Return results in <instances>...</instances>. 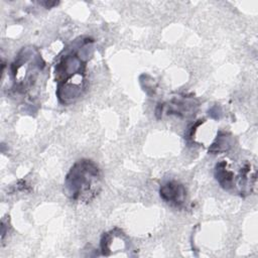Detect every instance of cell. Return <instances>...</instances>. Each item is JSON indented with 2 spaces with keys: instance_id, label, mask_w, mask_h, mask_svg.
I'll list each match as a JSON object with an SVG mask.
<instances>
[{
  "instance_id": "obj_1",
  "label": "cell",
  "mask_w": 258,
  "mask_h": 258,
  "mask_svg": "<svg viewBox=\"0 0 258 258\" xmlns=\"http://www.w3.org/2000/svg\"><path fill=\"white\" fill-rule=\"evenodd\" d=\"M93 40L80 37L59 56L54 67L56 96L63 105L76 102L84 93L87 85V62L92 54Z\"/></svg>"
},
{
  "instance_id": "obj_2",
  "label": "cell",
  "mask_w": 258,
  "mask_h": 258,
  "mask_svg": "<svg viewBox=\"0 0 258 258\" xmlns=\"http://www.w3.org/2000/svg\"><path fill=\"white\" fill-rule=\"evenodd\" d=\"M102 183V173L98 165L90 159H80L66 175L63 190L72 201L88 204L100 194Z\"/></svg>"
},
{
  "instance_id": "obj_3",
  "label": "cell",
  "mask_w": 258,
  "mask_h": 258,
  "mask_svg": "<svg viewBox=\"0 0 258 258\" xmlns=\"http://www.w3.org/2000/svg\"><path fill=\"white\" fill-rule=\"evenodd\" d=\"M215 177L222 188L247 196L252 192L256 182V169L249 163L244 162L236 171L232 164L226 160L219 161L215 166Z\"/></svg>"
},
{
  "instance_id": "obj_4",
  "label": "cell",
  "mask_w": 258,
  "mask_h": 258,
  "mask_svg": "<svg viewBox=\"0 0 258 258\" xmlns=\"http://www.w3.org/2000/svg\"><path fill=\"white\" fill-rule=\"evenodd\" d=\"M43 68L44 61L38 50L31 46L23 47L12 63V75L17 90L24 94L31 91L37 84Z\"/></svg>"
},
{
  "instance_id": "obj_5",
  "label": "cell",
  "mask_w": 258,
  "mask_h": 258,
  "mask_svg": "<svg viewBox=\"0 0 258 258\" xmlns=\"http://www.w3.org/2000/svg\"><path fill=\"white\" fill-rule=\"evenodd\" d=\"M159 196L169 206L182 209L186 205L187 191L185 186L177 180H167L159 187Z\"/></svg>"
},
{
  "instance_id": "obj_6",
  "label": "cell",
  "mask_w": 258,
  "mask_h": 258,
  "mask_svg": "<svg viewBox=\"0 0 258 258\" xmlns=\"http://www.w3.org/2000/svg\"><path fill=\"white\" fill-rule=\"evenodd\" d=\"M100 246L102 254L105 256L116 255V252L118 251H127L131 249L129 239L119 229L104 233L101 238Z\"/></svg>"
},
{
  "instance_id": "obj_7",
  "label": "cell",
  "mask_w": 258,
  "mask_h": 258,
  "mask_svg": "<svg viewBox=\"0 0 258 258\" xmlns=\"http://www.w3.org/2000/svg\"><path fill=\"white\" fill-rule=\"evenodd\" d=\"M198 107V103L192 98H174L170 101L167 107L168 114H175L178 116L191 115Z\"/></svg>"
},
{
  "instance_id": "obj_8",
  "label": "cell",
  "mask_w": 258,
  "mask_h": 258,
  "mask_svg": "<svg viewBox=\"0 0 258 258\" xmlns=\"http://www.w3.org/2000/svg\"><path fill=\"white\" fill-rule=\"evenodd\" d=\"M232 136L229 133L220 131L214 140V142L211 144V147L209 148V152L211 153H220V152H226L228 151L232 146Z\"/></svg>"
},
{
  "instance_id": "obj_9",
  "label": "cell",
  "mask_w": 258,
  "mask_h": 258,
  "mask_svg": "<svg viewBox=\"0 0 258 258\" xmlns=\"http://www.w3.org/2000/svg\"><path fill=\"white\" fill-rule=\"evenodd\" d=\"M40 4H41V5H44L46 8H50V7L54 6V5H57L58 2H42V3H40Z\"/></svg>"
}]
</instances>
